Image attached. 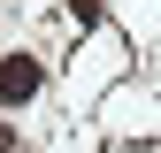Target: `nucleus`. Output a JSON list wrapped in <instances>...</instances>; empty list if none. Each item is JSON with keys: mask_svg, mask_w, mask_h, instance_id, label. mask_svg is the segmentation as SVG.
Listing matches in <instances>:
<instances>
[{"mask_svg": "<svg viewBox=\"0 0 161 153\" xmlns=\"http://www.w3.org/2000/svg\"><path fill=\"white\" fill-rule=\"evenodd\" d=\"M69 23H100V0H69Z\"/></svg>", "mask_w": 161, "mask_h": 153, "instance_id": "obj_2", "label": "nucleus"}, {"mask_svg": "<svg viewBox=\"0 0 161 153\" xmlns=\"http://www.w3.org/2000/svg\"><path fill=\"white\" fill-rule=\"evenodd\" d=\"M38 84H46V69H38L31 54H0V107H23V100H38Z\"/></svg>", "mask_w": 161, "mask_h": 153, "instance_id": "obj_1", "label": "nucleus"}]
</instances>
